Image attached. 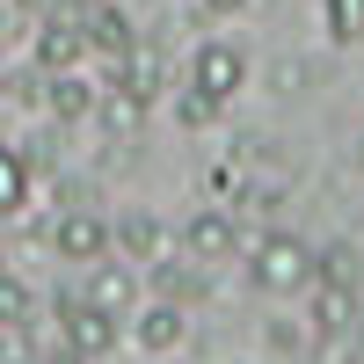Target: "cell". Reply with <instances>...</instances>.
<instances>
[{
  "mask_svg": "<svg viewBox=\"0 0 364 364\" xmlns=\"http://www.w3.org/2000/svg\"><path fill=\"white\" fill-rule=\"evenodd\" d=\"M95 117H102L109 132H139V117H146V102H132L124 87H102V95H95Z\"/></svg>",
  "mask_w": 364,
  "mask_h": 364,
  "instance_id": "cell-17",
  "label": "cell"
},
{
  "mask_svg": "<svg viewBox=\"0 0 364 364\" xmlns=\"http://www.w3.org/2000/svg\"><path fill=\"white\" fill-rule=\"evenodd\" d=\"M350 350L364 357V306H357V321H350Z\"/></svg>",
  "mask_w": 364,
  "mask_h": 364,
  "instance_id": "cell-20",
  "label": "cell"
},
{
  "mask_svg": "<svg viewBox=\"0 0 364 364\" xmlns=\"http://www.w3.org/2000/svg\"><path fill=\"white\" fill-rule=\"evenodd\" d=\"M80 29H87V51H102L109 66H117V58L132 51V37H139L132 15H124V8H109V0H87V8H80Z\"/></svg>",
  "mask_w": 364,
  "mask_h": 364,
  "instance_id": "cell-8",
  "label": "cell"
},
{
  "mask_svg": "<svg viewBox=\"0 0 364 364\" xmlns=\"http://www.w3.org/2000/svg\"><path fill=\"white\" fill-rule=\"evenodd\" d=\"M314 277L321 284H357V248L350 240H328V248L314 255Z\"/></svg>",
  "mask_w": 364,
  "mask_h": 364,
  "instance_id": "cell-16",
  "label": "cell"
},
{
  "mask_svg": "<svg viewBox=\"0 0 364 364\" xmlns=\"http://www.w3.org/2000/svg\"><path fill=\"white\" fill-rule=\"evenodd\" d=\"M357 8H364V0H357Z\"/></svg>",
  "mask_w": 364,
  "mask_h": 364,
  "instance_id": "cell-24",
  "label": "cell"
},
{
  "mask_svg": "<svg viewBox=\"0 0 364 364\" xmlns=\"http://www.w3.org/2000/svg\"><path fill=\"white\" fill-rule=\"evenodd\" d=\"M132 336L154 350V357H168V350H182V343H190V314H182V306H168V299H154V306H139Z\"/></svg>",
  "mask_w": 364,
  "mask_h": 364,
  "instance_id": "cell-11",
  "label": "cell"
},
{
  "mask_svg": "<svg viewBox=\"0 0 364 364\" xmlns=\"http://www.w3.org/2000/svg\"><path fill=\"white\" fill-rule=\"evenodd\" d=\"M87 58V29H80V8H58L37 22V73H73Z\"/></svg>",
  "mask_w": 364,
  "mask_h": 364,
  "instance_id": "cell-4",
  "label": "cell"
},
{
  "mask_svg": "<svg viewBox=\"0 0 364 364\" xmlns=\"http://www.w3.org/2000/svg\"><path fill=\"white\" fill-rule=\"evenodd\" d=\"M109 248L124 262H161V255H175V233L161 219H146V211H124V219L109 226Z\"/></svg>",
  "mask_w": 364,
  "mask_h": 364,
  "instance_id": "cell-7",
  "label": "cell"
},
{
  "mask_svg": "<svg viewBox=\"0 0 364 364\" xmlns=\"http://www.w3.org/2000/svg\"><path fill=\"white\" fill-rule=\"evenodd\" d=\"M357 168H364V139H357Z\"/></svg>",
  "mask_w": 364,
  "mask_h": 364,
  "instance_id": "cell-23",
  "label": "cell"
},
{
  "mask_svg": "<svg viewBox=\"0 0 364 364\" xmlns=\"http://www.w3.org/2000/svg\"><path fill=\"white\" fill-rule=\"evenodd\" d=\"M328 37H336V44L364 37V8H357V0H328Z\"/></svg>",
  "mask_w": 364,
  "mask_h": 364,
  "instance_id": "cell-18",
  "label": "cell"
},
{
  "mask_svg": "<svg viewBox=\"0 0 364 364\" xmlns=\"http://www.w3.org/2000/svg\"><path fill=\"white\" fill-rule=\"evenodd\" d=\"M0 37H8V0H0Z\"/></svg>",
  "mask_w": 364,
  "mask_h": 364,
  "instance_id": "cell-22",
  "label": "cell"
},
{
  "mask_svg": "<svg viewBox=\"0 0 364 364\" xmlns=\"http://www.w3.org/2000/svg\"><path fill=\"white\" fill-rule=\"evenodd\" d=\"M204 8H211V15H240V8H248V0H204Z\"/></svg>",
  "mask_w": 364,
  "mask_h": 364,
  "instance_id": "cell-21",
  "label": "cell"
},
{
  "mask_svg": "<svg viewBox=\"0 0 364 364\" xmlns=\"http://www.w3.org/2000/svg\"><path fill=\"white\" fill-rule=\"evenodd\" d=\"M51 248L66 255V262H95V255H109V226L95 219V211H80V204H66L51 219Z\"/></svg>",
  "mask_w": 364,
  "mask_h": 364,
  "instance_id": "cell-6",
  "label": "cell"
},
{
  "mask_svg": "<svg viewBox=\"0 0 364 364\" xmlns=\"http://www.w3.org/2000/svg\"><path fill=\"white\" fill-rule=\"evenodd\" d=\"M175 248L190 262H226L240 248V219H233V211H197V219L175 233Z\"/></svg>",
  "mask_w": 364,
  "mask_h": 364,
  "instance_id": "cell-5",
  "label": "cell"
},
{
  "mask_svg": "<svg viewBox=\"0 0 364 364\" xmlns=\"http://www.w3.org/2000/svg\"><path fill=\"white\" fill-rule=\"evenodd\" d=\"M146 277H154V291L168 299V306H182V314H190L197 299H204V269H182L175 255H161V262H146Z\"/></svg>",
  "mask_w": 364,
  "mask_h": 364,
  "instance_id": "cell-13",
  "label": "cell"
},
{
  "mask_svg": "<svg viewBox=\"0 0 364 364\" xmlns=\"http://www.w3.org/2000/svg\"><path fill=\"white\" fill-rule=\"evenodd\" d=\"M95 95L102 87L80 80V66L73 73H44V109L58 117V124H87V117H95Z\"/></svg>",
  "mask_w": 364,
  "mask_h": 364,
  "instance_id": "cell-10",
  "label": "cell"
},
{
  "mask_svg": "<svg viewBox=\"0 0 364 364\" xmlns=\"http://www.w3.org/2000/svg\"><path fill=\"white\" fill-rule=\"evenodd\" d=\"M190 87H197L204 102H219V109H226L240 87H248V51H240V44H226V37L197 44V51H190Z\"/></svg>",
  "mask_w": 364,
  "mask_h": 364,
  "instance_id": "cell-2",
  "label": "cell"
},
{
  "mask_svg": "<svg viewBox=\"0 0 364 364\" xmlns=\"http://www.w3.org/2000/svg\"><path fill=\"white\" fill-rule=\"evenodd\" d=\"M22 204H29V161L15 146H0V219H15Z\"/></svg>",
  "mask_w": 364,
  "mask_h": 364,
  "instance_id": "cell-14",
  "label": "cell"
},
{
  "mask_svg": "<svg viewBox=\"0 0 364 364\" xmlns=\"http://www.w3.org/2000/svg\"><path fill=\"white\" fill-rule=\"evenodd\" d=\"M314 291V306H306V321H314V336H350V321H357V284H306Z\"/></svg>",
  "mask_w": 364,
  "mask_h": 364,
  "instance_id": "cell-12",
  "label": "cell"
},
{
  "mask_svg": "<svg viewBox=\"0 0 364 364\" xmlns=\"http://www.w3.org/2000/svg\"><path fill=\"white\" fill-rule=\"evenodd\" d=\"M175 117H182V132H197V124H211V117H219V102H204L197 87H182V95H175Z\"/></svg>",
  "mask_w": 364,
  "mask_h": 364,
  "instance_id": "cell-19",
  "label": "cell"
},
{
  "mask_svg": "<svg viewBox=\"0 0 364 364\" xmlns=\"http://www.w3.org/2000/svg\"><path fill=\"white\" fill-rule=\"evenodd\" d=\"M248 284L269 291V299L306 291V284H314V248H306L299 233H262L255 248H248Z\"/></svg>",
  "mask_w": 364,
  "mask_h": 364,
  "instance_id": "cell-1",
  "label": "cell"
},
{
  "mask_svg": "<svg viewBox=\"0 0 364 364\" xmlns=\"http://www.w3.org/2000/svg\"><path fill=\"white\" fill-rule=\"evenodd\" d=\"M29 314H37L29 284L15 277V269H0V328H22V336H29Z\"/></svg>",
  "mask_w": 364,
  "mask_h": 364,
  "instance_id": "cell-15",
  "label": "cell"
},
{
  "mask_svg": "<svg viewBox=\"0 0 364 364\" xmlns=\"http://www.w3.org/2000/svg\"><path fill=\"white\" fill-rule=\"evenodd\" d=\"M58 343L95 364V357H109L117 343H124V328H117V314H102L95 299H73L66 291V299H58Z\"/></svg>",
  "mask_w": 364,
  "mask_h": 364,
  "instance_id": "cell-3",
  "label": "cell"
},
{
  "mask_svg": "<svg viewBox=\"0 0 364 364\" xmlns=\"http://www.w3.org/2000/svg\"><path fill=\"white\" fill-rule=\"evenodd\" d=\"M80 299H95L102 314H132V306H139V269L95 255V262H87V291H80Z\"/></svg>",
  "mask_w": 364,
  "mask_h": 364,
  "instance_id": "cell-9",
  "label": "cell"
}]
</instances>
